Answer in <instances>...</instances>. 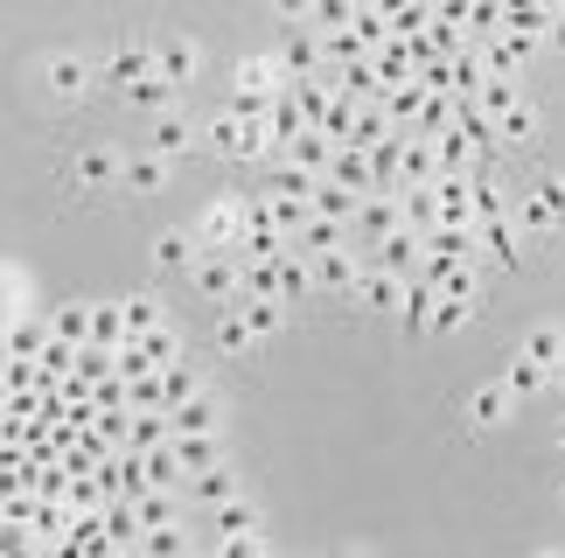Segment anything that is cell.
Masks as SVG:
<instances>
[{
	"label": "cell",
	"mask_w": 565,
	"mask_h": 558,
	"mask_svg": "<svg viewBox=\"0 0 565 558\" xmlns=\"http://www.w3.org/2000/svg\"><path fill=\"white\" fill-rule=\"evenodd\" d=\"M329 154H335V140L321 133V126H308V133H294L287 147H279V161H294V168H315V175L329 168Z\"/></svg>",
	"instance_id": "cell-22"
},
{
	"label": "cell",
	"mask_w": 565,
	"mask_h": 558,
	"mask_svg": "<svg viewBox=\"0 0 565 558\" xmlns=\"http://www.w3.org/2000/svg\"><path fill=\"white\" fill-rule=\"evenodd\" d=\"M558 350H565V329H552V321H537V329L524 335V356H537V363H545V371L558 363Z\"/></svg>",
	"instance_id": "cell-40"
},
{
	"label": "cell",
	"mask_w": 565,
	"mask_h": 558,
	"mask_svg": "<svg viewBox=\"0 0 565 558\" xmlns=\"http://www.w3.org/2000/svg\"><path fill=\"white\" fill-rule=\"evenodd\" d=\"M195 56H203V50H195L189 35H161V42H154V77H168V84L182 92V84L195 77Z\"/></svg>",
	"instance_id": "cell-16"
},
{
	"label": "cell",
	"mask_w": 565,
	"mask_h": 558,
	"mask_svg": "<svg viewBox=\"0 0 565 558\" xmlns=\"http://www.w3.org/2000/svg\"><path fill=\"white\" fill-rule=\"evenodd\" d=\"M147 71H154V42H147V35H134V42H119L113 56H98V77L113 84V92H134V84H140Z\"/></svg>",
	"instance_id": "cell-4"
},
{
	"label": "cell",
	"mask_w": 565,
	"mask_h": 558,
	"mask_svg": "<svg viewBox=\"0 0 565 558\" xmlns=\"http://www.w3.org/2000/svg\"><path fill=\"white\" fill-rule=\"evenodd\" d=\"M321 175H335L342 189H356V196H371V189H377V175H371V154H363V147H350V140H342L335 154H329V168H321Z\"/></svg>",
	"instance_id": "cell-17"
},
{
	"label": "cell",
	"mask_w": 565,
	"mask_h": 558,
	"mask_svg": "<svg viewBox=\"0 0 565 558\" xmlns=\"http://www.w3.org/2000/svg\"><path fill=\"white\" fill-rule=\"evenodd\" d=\"M552 391H565V350H558V363H552Z\"/></svg>",
	"instance_id": "cell-51"
},
{
	"label": "cell",
	"mask_w": 565,
	"mask_h": 558,
	"mask_svg": "<svg viewBox=\"0 0 565 558\" xmlns=\"http://www.w3.org/2000/svg\"><path fill=\"white\" fill-rule=\"evenodd\" d=\"M50 335H63V342H84V335H92V300H71V308H56Z\"/></svg>",
	"instance_id": "cell-37"
},
{
	"label": "cell",
	"mask_w": 565,
	"mask_h": 558,
	"mask_svg": "<svg viewBox=\"0 0 565 558\" xmlns=\"http://www.w3.org/2000/svg\"><path fill=\"white\" fill-rule=\"evenodd\" d=\"M140 551H154V558H182L189 538H182L175 524H154V530H140Z\"/></svg>",
	"instance_id": "cell-44"
},
{
	"label": "cell",
	"mask_w": 565,
	"mask_h": 558,
	"mask_svg": "<svg viewBox=\"0 0 565 558\" xmlns=\"http://www.w3.org/2000/svg\"><path fill=\"white\" fill-rule=\"evenodd\" d=\"M350 21H356V0H315V29H321V35L350 29Z\"/></svg>",
	"instance_id": "cell-46"
},
{
	"label": "cell",
	"mask_w": 565,
	"mask_h": 558,
	"mask_svg": "<svg viewBox=\"0 0 565 558\" xmlns=\"http://www.w3.org/2000/svg\"><path fill=\"white\" fill-rule=\"evenodd\" d=\"M105 182H119V154L113 147H84L71 161V189H105Z\"/></svg>",
	"instance_id": "cell-20"
},
{
	"label": "cell",
	"mask_w": 565,
	"mask_h": 558,
	"mask_svg": "<svg viewBox=\"0 0 565 558\" xmlns=\"http://www.w3.org/2000/svg\"><path fill=\"white\" fill-rule=\"evenodd\" d=\"M231 308H245V321L258 335H279V321H287V308H279V293H237Z\"/></svg>",
	"instance_id": "cell-31"
},
{
	"label": "cell",
	"mask_w": 565,
	"mask_h": 558,
	"mask_svg": "<svg viewBox=\"0 0 565 558\" xmlns=\"http://www.w3.org/2000/svg\"><path fill=\"white\" fill-rule=\"evenodd\" d=\"M210 538H216V545H224V538H266V509L245 503V496L216 503V509H210Z\"/></svg>",
	"instance_id": "cell-7"
},
{
	"label": "cell",
	"mask_w": 565,
	"mask_h": 558,
	"mask_svg": "<svg viewBox=\"0 0 565 558\" xmlns=\"http://www.w3.org/2000/svg\"><path fill=\"white\" fill-rule=\"evenodd\" d=\"M42 342H50V335H42L35 321H14V329H8V356H42Z\"/></svg>",
	"instance_id": "cell-47"
},
{
	"label": "cell",
	"mask_w": 565,
	"mask_h": 558,
	"mask_svg": "<svg viewBox=\"0 0 565 558\" xmlns=\"http://www.w3.org/2000/svg\"><path fill=\"white\" fill-rule=\"evenodd\" d=\"M433 300H440V287H433L426 272H412V279H405V300H398L405 335H433Z\"/></svg>",
	"instance_id": "cell-14"
},
{
	"label": "cell",
	"mask_w": 565,
	"mask_h": 558,
	"mask_svg": "<svg viewBox=\"0 0 565 558\" xmlns=\"http://www.w3.org/2000/svg\"><path fill=\"white\" fill-rule=\"evenodd\" d=\"M147 147H154L161 161H182L189 147H195V126H189V112H154V126H147Z\"/></svg>",
	"instance_id": "cell-15"
},
{
	"label": "cell",
	"mask_w": 565,
	"mask_h": 558,
	"mask_svg": "<svg viewBox=\"0 0 565 558\" xmlns=\"http://www.w3.org/2000/svg\"><path fill=\"white\" fill-rule=\"evenodd\" d=\"M503 384H510L516 398H531V391H545V384H552V371H545L537 356H524V350H516V356L503 363Z\"/></svg>",
	"instance_id": "cell-30"
},
{
	"label": "cell",
	"mask_w": 565,
	"mask_h": 558,
	"mask_svg": "<svg viewBox=\"0 0 565 558\" xmlns=\"http://www.w3.org/2000/svg\"><path fill=\"white\" fill-rule=\"evenodd\" d=\"M426 259H475V224H433Z\"/></svg>",
	"instance_id": "cell-23"
},
{
	"label": "cell",
	"mask_w": 565,
	"mask_h": 558,
	"mask_svg": "<svg viewBox=\"0 0 565 558\" xmlns=\"http://www.w3.org/2000/svg\"><path fill=\"white\" fill-rule=\"evenodd\" d=\"M495 126H503V147H524V140L537 133V105H531V98H516V105H510V112L495 119Z\"/></svg>",
	"instance_id": "cell-35"
},
{
	"label": "cell",
	"mask_w": 565,
	"mask_h": 558,
	"mask_svg": "<svg viewBox=\"0 0 565 558\" xmlns=\"http://www.w3.org/2000/svg\"><path fill=\"white\" fill-rule=\"evenodd\" d=\"M356 224L371 230V238H384V230H398V189H371V196L356 203Z\"/></svg>",
	"instance_id": "cell-26"
},
{
	"label": "cell",
	"mask_w": 565,
	"mask_h": 558,
	"mask_svg": "<svg viewBox=\"0 0 565 558\" xmlns=\"http://www.w3.org/2000/svg\"><path fill=\"white\" fill-rule=\"evenodd\" d=\"M350 35L363 42V50H384V42H391V21H384L377 8H356V21H350Z\"/></svg>",
	"instance_id": "cell-43"
},
{
	"label": "cell",
	"mask_w": 565,
	"mask_h": 558,
	"mask_svg": "<svg viewBox=\"0 0 565 558\" xmlns=\"http://www.w3.org/2000/svg\"><path fill=\"white\" fill-rule=\"evenodd\" d=\"M468 314H475V300H454V293H440V300H433V335H454V329H468Z\"/></svg>",
	"instance_id": "cell-41"
},
{
	"label": "cell",
	"mask_w": 565,
	"mask_h": 558,
	"mask_svg": "<svg viewBox=\"0 0 565 558\" xmlns=\"http://www.w3.org/2000/svg\"><path fill=\"white\" fill-rule=\"evenodd\" d=\"M558 503H565V482H558Z\"/></svg>",
	"instance_id": "cell-53"
},
{
	"label": "cell",
	"mask_w": 565,
	"mask_h": 558,
	"mask_svg": "<svg viewBox=\"0 0 565 558\" xmlns=\"http://www.w3.org/2000/svg\"><path fill=\"white\" fill-rule=\"evenodd\" d=\"M140 356H147V371H168V363L182 356V342L168 335V329H147V335H140Z\"/></svg>",
	"instance_id": "cell-42"
},
{
	"label": "cell",
	"mask_w": 565,
	"mask_h": 558,
	"mask_svg": "<svg viewBox=\"0 0 565 558\" xmlns=\"http://www.w3.org/2000/svg\"><path fill=\"white\" fill-rule=\"evenodd\" d=\"M231 496H237V468L231 461H210V468H195V475L182 482V503H203V509L231 503Z\"/></svg>",
	"instance_id": "cell-8"
},
{
	"label": "cell",
	"mask_w": 565,
	"mask_h": 558,
	"mask_svg": "<svg viewBox=\"0 0 565 558\" xmlns=\"http://www.w3.org/2000/svg\"><path fill=\"white\" fill-rule=\"evenodd\" d=\"M279 21H315V0H273Z\"/></svg>",
	"instance_id": "cell-49"
},
{
	"label": "cell",
	"mask_w": 565,
	"mask_h": 558,
	"mask_svg": "<svg viewBox=\"0 0 565 558\" xmlns=\"http://www.w3.org/2000/svg\"><path fill=\"white\" fill-rule=\"evenodd\" d=\"M175 454H182L189 475H195V468H210V461H224V454H216V433H175Z\"/></svg>",
	"instance_id": "cell-38"
},
{
	"label": "cell",
	"mask_w": 565,
	"mask_h": 558,
	"mask_svg": "<svg viewBox=\"0 0 565 558\" xmlns=\"http://www.w3.org/2000/svg\"><path fill=\"white\" fill-rule=\"evenodd\" d=\"M356 279H363V259H350L342 245L315 259V287H329V293H356Z\"/></svg>",
	"instance_id": "cell-21"
},
{
	"label": "cell",
	"mask_w": 565,
	"mask_h": 558,
	"mask_svg": "<svg viewBox=\"0 0 565 558\" xmlns=\"http://www.w3.org/2000/svg\"><path fill=\"white\" fill-rule=\"evenodd\" d=\"M545 42H552V50H565V8L552 14V35H545Z\"/></svg>",
	"instance_id": "cell-50"
},
{
	"label": "cell",
	"mask_w": 565,
	"mask_h": 558,
	"mask_svg": "<svg viewBox=\"0 0 565 558\" xmlns=\"http://www.w3.org/2000/svg\"><path fill=\"white\" fill-rule=\"evenodd\" d=\"M216 350H224V356H245L252 350V342H258V329H252V321H245V308H231V300H224V314H216Z\"/></svg>",
	"instance_id": "cell-25"
},
{
	"label": "cell",
	"mask_w": 565,
	"mask_h": 558,
	"mask_svg": "<svg viewBox=\"0 0 565 558\" xmlns=\"http://www.w3.org/2000/svg\"><path fill=\"white\" fill-rule=\"evenodd\" d=\"M168 168L175 161H161L154 147H140V154H119V182L134 189V196H154V189H168Z\"/></svg>",
	"instance_id": "cell-12"
},
{
	"label": "cell",
	"mask_w": 565,
	"mask_h": 558,
	"mask_svg": "<svg viewBox=\"0 0 565 558\" xmlns=\"http://www.w3.org/2000/svg\"><path fill=\"white\" fill-rule=\"evenodd\" d=\"M195 238H203V251H237L245 245V196H216L195 217Z\"/></svg>",
	"instance_id": "cell-2"
},
{
	"label": "cell",
	"mask_w": 565,
	"mask_h": 558,
	"mask_svg": "<svg viewBox=\"0 0 565 558\" xmlns=\"http://www.w3.org/2000/svg\"><path fill=\"white\" fill-rule=\"evenodd\" d=\"M134 503H140V524L147 530H154V524H175V489H140Z\"/></svg>",
	"instance_id": "cell-39"
},
{
	"label": "cell",
	"mask_w": 565,
	"mask_h": 558,
	"mask_svg": "<svg viewBox=\"0 0 565 558\" xmlns=\"http://www.w3.org/2000/svg\"><path fill=\"white\" fill-rule=\"evenodd\" d=\"M308 203H315V217H335V224H356V203H363V196H356V189H342L335 175H315V196H308Z\"/></svg>",
	"instance_id": "cell-19"
},
{
	"label": "cell",
	"mask_w": 565,
	"mask_h": 558,
	"mask_svg": "<svg viewBox=\"0 0 565 558\" xmlns=\"http://www.w3.org/2000/svg\"><path fill=\"white\" fill-rule=\"evenodd\" d=\"M168 419H175V433H216V426H224V412H216V398H203V391H195V398H182Z\"/></svg>",
	"instance_id": "cell-27"
},
{
	"label": "cell",
	"mask_w": 565,
	"mask_h": 558,
	"mask_svg": "<svg viewBox=\"0 0 565 558\" xmlns=\"http://www.w3.org/2000/svg\"><path fill=\"white\" fill-rule=\"evenodd\" d=\"M315 293V259H308V251H279V300H308Z\"/></svg>",
	"instance_id": "cell-24"
},
{
	"label": "cell",
	"mask_w": 565,
	"mask_h": 558,
	"mask_svg": "<svg viewBox=\"0 0 565 558\" xmlns=\"http://www.w3.org/2000/svg\"><path fill=\"white\" fill-rule=\"evenodd\" d=\"M356 300L363 308H377V314H398V300H405V272H391V266H363V279H356Z\"/></svg>",
	"instance_id": "cell-10"
},
{
	"label": "cell",
	"mask_w": 565,
	"mask_h": 558,
	"mask_svg": "<svg viewBox=\"0 0 565 558\" xmlns=\"http://www.w3.org/2000/svg\"><path fill=\"white\" fill-rule=\"evenodd\" d=\"M516 230H524V238H545V230H558V217L537 196H524V203H516Z\"/></svg>",
	"instance_id": "cell-45"
},
{
	"label": "cell",
	"mask_w": 565,
	"mask_h": 558,
	"mask_svg": "<svg viewBox=\"0 0 565 558\" xmlns=\"http://www.w3.org/2000/svg\"><path fill=\"white\" fill-rule=\"evenodd\" d=\"M266 126H273V140L287 147L294 133H308V112H300V105L287 98V84H279V98H273V112H266Z\"/></svg>",
	"instance_id": "cell-33"
},
{
	"label": "cell",
	"mask_w": 565,
	"mask_h": 558,
	"mask_svg": "<svg viewBox=\"0 0 565 558\" xmlns=\"http://www.w3.org/2000/svg\"><path fill=\"white\" fill-rule=\"evenodd\" d=\"M189 279H195V293H203V300H216V308H224V300H237V279H245V259H237V251H203Z\"/></svg>",
	"instance_id": "cell-3"
},
{
	"label": "cell",
	"mask_w": 565,
	"mask_h": 558,
	"mask_svg": "<svg viewBox=\"0 0 565 558\" xmlns=\"http://www.w3.org/2000/svg\"><path fill=\"white\" fill-rule=\"evenodd\" d=\"M531 196H537V203H545L552 217L565 224V175H537V189H531Z\"/></svg>",
	"instance_id": "cell-48"
},
{
	"label": "cell",
	"mask_w": 565,
	"mask_h": 558,
	"mask_svg": "<svg viewBox=\"0 0 565 558\" xmlns=\"http://www.w3.org/2000/svg\"><path fill=\"white\" fill-rule=\"evenodd\" d=\"M377 266H391V272H419L426 266V238H419V230H412V224H398V230H384V238H377Z\"/></svg>",
	"instance_id": "cell-9"
},
{
	"label": "cell",
	"mask_w": 565,
	"mask_h": 558,
	"mask_svg": "<svg viewBox=\"0 0 565 558\" xmlns=\"http://www.w3.org/2000/svg\"><path fill=\"white\" fill-rule=\"evenodd\" d=\"M287 245H294V251H308V259H321V251H335V245H342V224H335V217H308Z\"/></svg>",
	"instance_id": "cell-29"
},
{
	"label": "cell",
	"mask_w": 565,
	"mask_h": 558,
	"mask_svg": "<svg viewBox=\"0 0 565 558\" xmlns=\"http://www.w3.org/2000/svg\"><path fill=\"white\" fill-rule=\"evenodd\" d=\"M279 77H315V63H321V29L315 21H287V42H279Z\"/></svg>",
	"instance_id": "cell-6"
},
{
	"label": "cell",
	"mask_w": 565,
	"mask_h": 558,
	"mask_svg": "<svg viewBox=\"0 0 565 558\" xmlns=\"http://www.w3.org/2000/svg\"><path fill=\"white\" fill-rule=\"evenodd\" d=\"M154 377H161V412H175L182 398L203 391V384H195V363H189V356H175V363H168V371H154Z\"/></svg>",
	"instance_id": "cell-28"
},
{
	"label": "cell",
	"mask_w": 565,
	"mask_h": 558,
	"mask_svg": "<svg viewBox=\"0 0 565 558\" xmlns=\"http://www.w3.org/2000/svg\"><path fill=\"white\" fill-rule=\"evenodd\" d=\"M510 398H516V391H510L503 377H495V384H482V391H475V405H468V412H475V426H503V419H510Z\"/></svg>",
	"instance_id": "cell-32"
},
{
	"label": "cell",
	"mask_w": 565,
	"mask_h": 558,
	"mask_svg": "<svg viewBox=\"0 0 565 558\" xmlns=\"http://www.w3.org/2000/svg\"><path fill=\"white\" fill-rule=\"evenodd\" d=\"M475 259H482V266H495V272H524V245H516L510 217H489V224H475Z\"/></svg>",
	"instance_id": "cell-5"
},
{
	"label": "cell",
	"mask_w": 565,
	"mask_h": 558,
	"mask_svg": "<svg viewBox=\"0 0 565 558\" xmlns=\"http://www.w3.org/2000/svg\"><path fill=\"white\" fill-rule=\"evenodd\" d=\"M42 77H50V92L56 98H84V92H92V56H71V50H56L50 63H42Z\"/></svg>",
	"instance_id": "cell-11"
},
{
	"label": "cell",
	"mask_w": 565,
	"mask_h": 558,
	"mask_svg": "<svg viewBox=\"0 0 565 558\" xmlns=\"http://www.w3.org/2000/svg\"><path fill=\"white\" fill-rule=\"evenodd\" d=\"M558 447H565V419H558Z\"/></svg>",
	"instance_id": "cell-52"
},
{
	"label": "cell",
	"mask_w": 565,
	"mask_h": 558,
	"mask_svg": "<svg viewBox=\"0 0 565 558\" xmlns=\"http://www.w3.org/2000/svg\"><path fill=\"white\" fill-rule=\"evenodd\" d=\"M210 147H216V154H231V161H266V154H279L273 126L266 119H237L231 105L210 119Z\"/></svg>",
	"instance_id": "cell-1"
},
{
	"label": "cell",
	"mask_w": 565,
	"mask_h": 558,
	"mask_svg": "<svg viewBox=\"0 0 565 558\" xmlns=\"http://www.w3.org/2000/svg\"><path fill=\"white\" fill-rule=\"evenodd\" d=\"M126 98H134L140 105V112H168V105H175V84H168V77H154V71H147L140 84H134V92H126Z\"/></svg>",
	"instance_id": "cell-36"
},
{
	"label": "cell",
	"mask_w": 565,
	"mask_h": 558,
	"mask_svg": "<svg viewBox=\"0 0 565 558\" xmlns=\"http://www.w3.org/2000/svg\"><path fill=\"white\" fill-rule=\"evenodd\" d=\"M371 63H377L384 92H391V84H412V77H419V42H412V35H391L384 50H371Z\"/></svg>",
	"instance_id": "cell-13"
},
{
	"label": "cell",
	"mask_w": 565,
	"mask_h": 558,
	"mask_svg": "<svg viewBox=\"0 0 565 558\" xmlns=\"http://www.w3.org/2000/svg\"><path fill=\"white\" fill-rule=\"evenodd\" d=\"M195 259H203V238H195V230H161L154 238V266L161 272H195Z\"/></svg>",
	"instance_id": "cell-18"
},
{
	"label": "cell",
	"mask_w": 565,
	"mask_h": 558,
	"mask_svg": "<svg viewBox=\"0 0 565 558\" xmlns=\"http://www.w3.org/2000/svg\"><path fill=\"white\" fill-rule=\"evenodd\" d=\"M119 314H126V335H134V342H140L147 329H161V300H154V293H126Z\"/></svg>",
	"instance_id": "cell-34"
}]
</instances>
